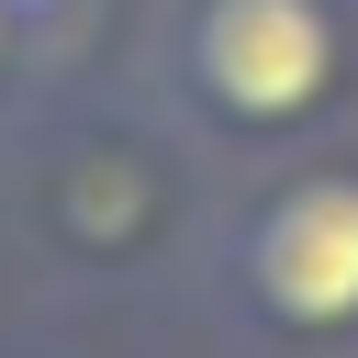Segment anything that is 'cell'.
<instances>
[{"instance_id":"cell-1","label":"cell","mask_w":358,"mask_h":358,"mask_svg":"<svg viewBox=\"0 0 358 358\" xmlns=\"http://www.w3.org/2000/svg\"><path fill=\"white\" fill-rule=\"evenodd\" d=\"M224 157L145 78H56L0 134V235L45 302L123 313L201 268Z\"/></svg>"},{"instance_id":"cell-2","label":"cell","mask_w":358,"mask_h":358,"mask_svg":"<svg viewBox=\"0 0 358 358\" xmlns=\"http://www.w3.org/2000/svg\"><path fill=\"white\" fill-rule=\"evenodd\" d=\"M190 291L224 358H358V134L246 168Z\"/></svg>"},{"instance_id":"cell-3","label":"cell","mask_w":358,"mask_h":358,"mask_svg":"<svg viewBox=\"0 0 358 358\" xmlns=\"http://www.w3.org/2000/svg\"><path fill=\"white\" fill-rule=\"evenodd\" d=\"M145 90L235 168L358 123V0H168Z\"/></svg>"},{"instance_id":"cell-4","label":"cell","mask_w":358,"mask_h":358,"mask_svg":"<svg viewBox=\"0 0 358 358\" xmlns=\"http://www.w3.org/2000/svg\"><path fill=\"white\" fill-rule=\"evenodd\" d=\"M56 78H78V0H0V134Z\"/></svg>"},{"instance_id":"cell-5","label":"cell","mask_w":358,"mask_h":358,"mask_svg":"<svg viewBox=\"0 0 358 358\" xmlns=\"http://www.w3.org/2000/svg\"><path fill=\"white\" fill-rule=\"evenodd\" d=\"M0 358H112V336H101L78 302H56V313H22V324H0Z\"/></svg>"}]
</instances>
